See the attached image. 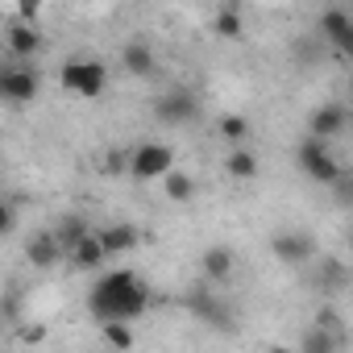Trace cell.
<instances>
[{
	"instance_id": "29",
	"label": "cell",
	"mask_w": 353,
	"mask_h": 353,
	"mask_svg": "<svg viewBox=\"0 0 353 353\" xmlns=\"http://www.w3.org/2000/svg\"><path fill=\"white\" fill-rule=\"evenodd\" d=\"M0 221H5V233H13V225H17V200H5V216H0Z\"/></svg>"
},
{
	"instance_id": "16",
	"label": "cell",
	"mask_w": 353,
	"mask_h": 353,
	"mask_svg": "<svg viewBox=\"0 0 353 353\" xmlns=\"http://www.w3.org/2000/svg\"><path fill=\"white\" fill-rule=\"evenodd\" d=\"M50 233L59 237V245L67 250V258H71V254H75V250H79V245H83V241L92 237L88 221H83V216H75V212H71V216H63V221H59V225H54Z\"/></svg>"
},
{
	"instance_id": "13",
	"label": "cell",
	"mask_w": 353,
	"mask_h": 353,
	"mask_svg": "<svg viewBox=\"0 0 353 353\" xmlns=\"http://www.w3.org/2000/svg\"><path fill=\"white\" fill-rule=\"evenodd\" d=\"M121 67H125L129 75H137V79H150V75L158 71V59H154V50H150L141 38H133V42L121 46Z\"/></svg>"
},
{
	"instance_id": "5",
	"label": "cell",
	"mask_w": 353,
	"mask_h": 353,
	"mask_svg": "<svg viewBox=\"0 0 353 353\" xmlns=\"http://www.w3.org/2000/svg\"><path fill=\"white\" fill-rule=\"evenodd\" d=\"M200 117V100L188 88H170L154 100V121L158 125H192Z\"/></svg>"
},
{
	"instance_id": "8",
	"label": "cell",
	"mask_w": 353,
	"mask_h": 353,
	"mask_svg": "<svg viewBox=\"0 0 353 353\" xmlns=\"http://www.w3.org/2000/svg\"><path fill=\"white\" fill-rule=\"evenodd\" d=\"M345 125H349V104H345V100H328V104H320V108L307 117V137L332 141V137L345 133Z\"/></svg>"
},
{
	"instance_id": "9",
	"label": "cell",
	"mask_w": 353,
	"mask_h": 353,
	"mask_svg": "<svg viewBox=\"0 0 353 353\" xmlns=\"http://www.w3.org/2000/svg\"><path fill=\"white\" fill-rule=\"evenodd\" d=\"M42 46H46V38L38 34V26H9V34H5V50H9V59H17V67H30Z\"/></svg>"
},
{
	"instance_id": "21",
	"label": "cell",
	"mask_w": 353,
	"mask_h": 353,
	"mask_svg": "<svg viewBox=\"0 0 353 353\" xmlns=\"http://www.w3.org/2000/svg\"><path fill=\"white\" fill-rule=\"evenodd\" d=\"M100 336H104V345L117 349V353H133V345H137V332H133V324H125V320L100 324Z\"/></svg>"
},
{
	"instance_id": "18",
	"label": "cell",
	"mask_w": 353,
	"mask_h": 353,
	"mask_svg": "<svg viewBox=\"0 0 353 353\" xmlns=\"http://www.w3.org/2000/svg\"><path fill=\"white\" fill-rule=\"evenodd\" d=\"M320 34H324L332 46L345 42V38L353 34V13H349V9H336V5H332V9H320Z\"/></svg>"
},
{
	"instance_id": "4",
	"label": "cell",
	"mask_w": 353,
	"mask_h": 353,
	"mask_svg": "<svg viewBox=\"0 0 353 353\" xmlns=\"http://www.w3.org/2000/svg\"><path fill=\"white\" fill-rule=\"evenodd\" d=\"M170 170H174V150L166 141H141V145L129 150V174L133 179H141V183L158 179L162 183Z\"/></svg>"
},
{
	"instance_id": "10",
	"label": "cell",
	"mask_w": 353,
	"mask_h": 353,
	"mask_svg": "<svg viewBox=\"0 0 353 353\" xmlns=\"http://www.w3.org/2000/svg\"><path fill=\"white\" fill-rule=\"evenodd\" d=\"M183 303H188V307H192V312H196V316H200L204 324H212V328H221V332H225V328H233L229 303H225L221 295H212V291H192V295H188Z\"/></svg>"
},
{
	"instance_id": "15",
	"label": "cell",
	"mask_w": 353,
	"mask_h": 353,
	"mask_svg": "<svg viewBox=\"0 0 353 353\" xmlns=\"http://www.w3.org/2000/svg\"><path fill=\"white\" fill-rule=\"evenodd\" d=\"M258 170H262V162H258V154L254 150H229L225 154V174L229 179H237V183H250V179H258Z\"/></svg>"
},
{
	"instance_id": "2",
	"label": "cell",
	"mask_w": 353,
	"mask_h": 353,
	"mask_svg": "<svg viewBox=\"0 0 353 353\" xmlns=\"http://www.w3.org/2000/svg\"><path fill=\"white\" fill-rule=\"evenodd\" d=\"M295 162H299V170L307 174V179L320 183V188H332L341 174H345V166L336 162L332 145H328V141H316V137H303V141L295 145Z\"/></svg>"
},
{
	"instance_id": "6",
	"label": "cell",
	"mask_w": 353,
	"mask_h": 353,
	"mask_svg": "<svg viewBox=\"0 0 353 353\" xmlns=\"http://www.w3.org/2000/svg\"><path fill=\"white\" fill-rule=\"evenodd\" d=\"M270 254H274V262H283V266H307V262L316 258V241H312L307 233H299V229H279V233L270 237Z\"/></svg>"
},
{
	"instance_id": "11",
	"label": "cell",
	"mask_w": 353,
	"mask_h": 353,
	"mask_svg": "<svg viewBox=\"0 0 353 353\" xmlns=\"http://www.w3.org/2000/svg\"><path fill=\"white\" fill-rule=\"evenodd\" d=\"M233 270H237V254H233V245H208V250L200 254V274H204L208 283H229Z\"/></svg>"
},
{
	"instance_id": "27",
	"label": "cell",
	"mask_w": 353,
	"mask_h": 353,
	"mask_svg": "<svg viewBox=\"0 0 353 353\" xmlns=\"http://www.w3.org/2000/svg\"><path fill=\"white\" fill-rule=\"evenodd\" d=\"M38 13H42V5H38V0H26V5H17V17H21V26H34V21H38Z\"/></svg>"
},
{
	"instance_id": "12",
	"label": "cell",
	"mask_w": 353,
	"mask_h": 353,
	"mask_svg": "<svg viewBox=\"0 0 353 353\" xmlns=\"http://www.w3.org/2000/svg\"><path fill=\"white\" fill-rule=\"evenodd\" d=\"M26 258H30L38 270H50V266H59V262L67 258V250L59 245L54 233H34V237L26 241Z\"/></svg>"
},
{
	"instance_id": "17",
	"label": "cell",
	"mask_w": 353,
	"mask_h": 353,
	"mask_svg": "<svg viewBox=\"0 0 353 353\" xmlns=\"http://www.w3.org/2000/svg\"><path fill=\"white\" fill-rule=\"evenodd\" d=\"M212 34L216 38H229V42L245 38V13H241V5H221L216 17H212Z\"/></svg>"
},
{
	"instance_id": "19",
	"label": "cell",
	"mask_w": 353,
	"mask_h": 353,
	"mask_svg": "<svg viewBox=\"0 0 353 353\" xmlns=\"http://www.w3.org/2000/svg\"><path fill=\"white\" fill-rule=\"evenodd\" d=\"M162 196H166L170 204H179V208H183V204H192V200H196V179H192L188 170L174 166L166 179H162Z\"/></svg>"
},
{
	"instance_id": "31",
	"label": "cell",
	"mask_w": 353,
	"mask_h": 353,
	"mask_svg": "<svg viewBox=\"0 0 353 353\" xmlns=\"http://www.w3.org/2000/svg\"><path fill=\"white\" fill-rule=\"evenodd\" d=\"M266 353H299V349H291V345H270Z\"/></svg>"
},
{
	"instance_id": "33",
	"label": "cell",
	"mask_w": 353,
	"mask_h": 353,
	"mask_svg": "<svg viewBox=\"0 0 353 353\" xmlns=\"http://www.w3.org/2000/svg\"><path fill=\"white\" fill-rule=\"evenodd\" d=\"M349 258H353V229H349Z\"/></svg>"
},
{
	"instance_id": "3",
	"label": "cell",
	"mask_w": 353,
	"mask_h": 353,
	"mask_svg": "<svg viewBox=\"0 0 353 353\" xmlns=\"http://www.w3.org/2000/svg\"><path fill=\"white\" fill-rule=\"evenodd\" d=\"M59 83L83 100H100L104 88H108V67L100 59H67L63 71H59Z\"/></svg>"
},
{
	"instance_id": "26",
	"label": "cell",
	"mask_w": 353,
	"mask_h": 353,
	"mask_svg": "<svg viewBox=\"0 0 353 353\" xmlns=\"http://www.w3.org/2000/svg\"><path fill=\"white\" fill-rule=\"evenodd\" d=\"M316 328H324V332H332V336H341V332H345V324H341V316H336V307H332V303H324V307L316 312Z\"/></svg>"
},
{
	"instance_id": "24",
	"label": "cell",
	"mask_w": 353,
	"mask_h": 353,
	"mask_svg": "<svg viewBox=\"0 0 353 353\" xmlns=\"http://www.w3.org/2000/svg\"><path fill=\"white\" fill-rule=\"evenodd\" d=\"M349 279H353V274H349V266H345V262H336V258L320 262V287H324V291H332V295H336L341 287H349Z\"/></svg>"
},
{
	"instance_id": "32",
	"label": "cell",
	"mask_w": 353,
	"mask_h": 353,
	"mask_svg": "<svg viewBox=\"0 0 353 353\" xmlns=\"http://www.w3.org/2000/svg\"><path fill=\"white\" fill-rule=\"evenodd\" d=\"M345 104H349V112H353V79H349V92H345Z\"/></svg>"
},
{
	"instance_id": "1",
	"label": "cell",
	"mask_w": 353,
	"mask_h": 353,
	"mask_svg": "<svg viewBox=\"0 0 353 353\" xmlns=\"http://www.w3.org/2000/svg\"><path fill=\"white\" fill-rule=\"evenodd\" d=\"M150 307V287L133 274V270H108L100 274V283L92 287L88 295V312L100 320V324H112V320H141Z\"/></svg>"
},
{
	"instance_id": "22",
	"label": "cell",
	"mask_w": 353,
	"mask_h": 353,
	"mask_svg": "<svg viewBox=\"0 0 353 353\" xmlns=\"http://www.w3.org/2000/svg\"><path fill=\"white\" fill-rule=\"evenodd\" d=\"M216 133L229 141V150H241L245 137H250V121H245L241 112H225V117L216 121Z\"/></svg>"
},
{
	"instance_id": "23",
	"label": "cell",
	"mask_w": 353,
	"mask_h": 353,
	"mask_svg": "<svg viewBox=\"0 0 353 353\" xmlns=\"http://www.w3.org/2000/svg\"><path fill=\"white\" fill-rule=\"evenodd\" d=\"M336 345H341V336H332V332H324L316 324L299 336V353H336Z\"/></svg>"
},
{
	"instance_id": "28",
	"label": "cell",
	"mask_w": 353,
	"mask_h": 353,
	"mask_svg": "<svg viewBox=\"0 0 353 353\" xmlns=\"http://www.w3.org/2000/svg\"><path fill=\"white\" fill-rule=\"evenodd\" d=\"M21 341H26V345H42V341H46V324H26V328H21Z\"/></svg>"
},
{
	"instance_id": "7",
	"label": "cell",
	"mask_w": 353,
	"mask_h": 353,
	"mask_svg": "<svg viewBox=\"0 0 353 353\" xmlns=\"http://www.w3.org/2000/svg\"><path fill=\"white\" fill-rule=\"evenodd\" d=\"M42 92V75L38 67H5L0 71V96L9 104H30Z\"/></svg>"
},
{
	"instance_id": "30",
	"label": "cell",
	"mask_w": 353,
	"mask_h": 353,
	"mask_svg": "<svg viewBox=\"0 0 353 353\" xmlns=\"http://www.w3.org/2000/svg\"><path fill=\"white\" fill-rule=\"evenodd\" d=\"M332 50H336V54H341V59H349V63H353V34H349V38H345V42H336V46H332Z\"/></svg>"
},
{
	"instance_id": "25",
	"label": "cell",
	"mask_w": 353,
	"mask_h": 353,
	"mask_svg": "<svg viewBox=\"0 0 353 353\" xmlns=\"http://www.w3.org/2000/svg\"><path fill=\"white\" fill-rule=\"evenodd\" d=\"M328 192H332V204H336V208H353V170H345Z\"/></svg>"
},
{
	"instance_id": "20",
	"label": "cell",
	"mask_w": 353,
	"mask_h": 353,
	"mask_svg": "<svg viewBox=\"0 0 353 353\" xmlns=\"http://www.w3.org/2000/svg\"><path fill=\"white\" fill-rule=\"evenodd\" d=\"M67 262H71L75 270H100V266L108 262V250H104V241L92 233V237H88V241H83V245H79V250L67 258Z\"/></svg>"
},
{
	"instance_id": "14",
	"label": "cell",
	"mask_w": 353,
	"mask_h": 353,
	"mask_svg": "<svg viewBox=\"0 0 353 353\" xmlns=\"http://www.w3.org/2000/svg\"><path fill=\"white\" fill-rule=\"evenodd\" d=\"M100 241H104V250H108V258H121V254H129V250H137V241H141V233L133 229V225H108V229H100L96 233Z\"/></svg>"
}]
</instances>
